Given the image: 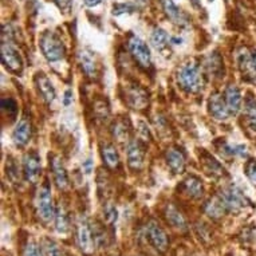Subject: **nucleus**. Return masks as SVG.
<instances>
[{
	"mask_svg": "<svg viewBox=\"0 0 256 256\" xmlns=\"http://www.w3.org/2000/svg\"><path fill=\"white\" fill-rule=\"evenodd\" d=\"M219 197L223 200L224 205L227 208V212L237 214L247 205V197L243 195V192L235 185L224 186L223 189L219 190Z\"/></svg>",
	"mask_w": 256,
	"mask_h": 256,
	"instance_id": "20e7f679",
	"label": "nucleus"
},
{
	"mask_svg": "<svg viewBox=\"0 0 256 256\" xmlns=\"http://www.w3.org/2000/svg\"><path fill=\"white\" fill-rule=\"evenodd\" d=\"M136 1H137V3H140V4H145L147 0H136Z\"/></svg>",
	"mask_w": 256,
	"mask_h": 256,
	"instance_id": "37998d69",
	"label": "nucleus"
},
{
	"mask_svg": "<svg viewBox=\"0 0 256 256\" xmlns=\"http://www.w3.org/2000/svg\"><path fill=\"white\" fill-rule=\"evenodd\" d=\"M126 156H128V164L133 171H140L144 166L145 160V147L140 141L133 140L126 146Z\"/></svg>",
	"mask_w": 256,
	"mask_h": 256,
	"instance_id": "f8f14e48",
	"label": "nucleus"
},
{
	"mask_svg": "<svg viewBox=\"0 0 256 256\" xmlns=\"http://www.w3.org/2000/svg\"><path fill=\"white\" fill-rule=\"evenodd\" d=\"M162 7L165 11L166 16L179 26H185L188 23V18L183 11L173 3V0H162Z\"/></svg>",
	"mask_w": 256,
	"mask_h": 256,
	"instance_id": "4be33fe9",
	"label": "nucleus"
},
{
	"mask_svg": "<svg viewBox=\"0 0 256 256\" xmlns=\"http://www.w3.org/2000/svg\"><path fill=\"white\" fill-rule=\"evenodd\" d=\"M52 1H54L61 10H69L73 3V0H52Z\"/></svg>",
	"mask_w": 256,
	"mask_h": 256,
	"instance_id": "58836bf2",
	"label": "nucleus"
},
{
	"mask_svg": "<svg viewBox=\"0 0 256 256\" xmlns=\"http://www.w3.org/2000/svg\"><path fill=\"white\" fill-rule=\"evenodd\" d=\"M150 42H152L153 47L156 50H162L168 46V43L171 42L169 35L165 30L162 29H154L152 35H150Z\"/></svg>",
	"mask_w": 256,
	"mask_h": 256,
	"instance_id": "7c9ffc66",
	"label": "nucleus"
},
{
	"mask_svg": "<svg viewBox=\"0 0 256 256\" xmlns=\"http://www.w3.org/2000/svg\"><path fill=\"white\" fill-rule=\"evenodd\" d=\"M171 42L173 43V44H180V43H181V39H179V38H171Z\"/></svg>",
	"mask_w": 256,
	"mask_h": 256,
	"instance_id": "79ce46f5",
	"label": "nucleus"
},
{
	"mask_svg": "<svg viewBox=\"0 0 256 256\" xmlns=\"http://www.w3.org/2000/svg\"><path fill=\"white\" fill-rule=\"evenodd\" d=\"M82 169L85 172L86 175H89L91 171H93V161H91V158H87L83 164H82Z\"/></svg>",
	"mask_w": 256,
	"mask_h": 256,
	"instance_id": "ea45409f",
	"label": "nucleus"
},
{
	"mask_svg": "<svg viewBox=\"0 0 256 256\" xmlns=\"http://www.w3.org/2000/svg\"><path fill=\"white\" fill-rule=\"evenodd\" d=\"M76 242L83 254H90L94 250V235L90 224L85 220H79L76 224Z\"/></svg>",
	"mask_w": 256,
	"mask_h": 256,
	"instance_id": "9d476101",
	"label": "nucleus"
},
{
	"mask_svg": "<svg viewBox=\"0 0 256 256\" xmlns=\"http://www.w3.org/2000/svg\"><path fill=\"white\" fill-rule=\"evenodd\" d=\"M208 111L215 119H219V121H224L231 115L224 97L221 94H219V93H212L209 95Z\"/></svg>",
	"mask_w": 256,
	"mask_h": 256,
	"instance_id": "ddd939ff",
	"label": "nucleus"
},
{
	"mask_svg": "<svg viewBox=\"0 0 256 256\" xmlns=\"http://www.w3.org/2000/svg\"><path fill=\"white\" fill-rule=\"evenodd\" d=\"M134 5H132L130 3H122V4H115L113 7V15L115 16H119V15L125 14H133L134 12Z\"/></svg>",
	"mask_w": 256,
	"mask_h": 256,
	"instance_id": "2f4dec72",
	"label": "nucleus"
},
{
	"mask_svg": "<svg viewBox=\"0 0 256 256\" xmlns=\"http://www.w3.org/2000/svg\"><path fill=\"white\" fill-rule=\"evenodd\" d=\"M224 100L229 110V114H237L242 109V91L235 85H229L224 91Z\"/></svg>",
	"mask_w": 256,
	"mask_h": 256,
	"instance_id": "f3484780",
	"label": "nucleus"
},
{
	"mask_svg": "<svg viewBox=\"0 0 256 256\" xmlns=\"http://www.w3.org/2000/svg\"><path fill=\"white\" fill-rule=\"evenodd\" d=\"M73 101H74V98H73V90L72 89H67L65 91V94H63V105L65 106H70L73 104Z\"/></svg>",
	"mask_w": 256,
	"mask_h": 256,
	"instance_id": "4c0bfd02",
	"label": "nucleus"
},
{
	"mask_svg": "<svg viewBox=\"0 0 256 256\" xmlns=\"http://www.w3.org/2000/svg\"><path fill=\"white\" fill-rule=\"evenodd\" d=\"M117 209H115V207H113V205H108L106 207V209H105V218H106V220L109 221V223H114L115 220H117Z\"/></svg>",
	"mask_w": 256,
	"mask_h": 256,
	"instance_id": "e433bc0d",
	"label": "nucleus"
},
{
	"mask_svg": "<svg viewBox=\"0 0 256 256\" xmlns=\"http://www.w3.org/2000/svg\"><path fill=\"white\" fill-rule=\"evenodd\" d=\"M164 215H165V219L168 223L171 224L172 227L179 229V231H186L188 228V223H186V219L181 211L176 205L168 204L165 207V211H164Z\"/></svg>",
	"mask_w": 256,
	"mask_h": 256,
	"instance_id": "aec40b11",
	"label": "nucleus"
},
{
	"mask_svg": "<svg viewBox=\"0 0 256 256\" xmlns=\"http://www.w3.org/2000/svg\"><path fill=\"white\" fill-rule=\"evenodd\" d=\"M165 160L173 173L179 175V173L184 172L186 157H185V153L181 150L180 147H169L165 153Z\"/></svg>",
	"mask_w": 256,
	"mask_h": 256,
	"instance_id": "4468645a",
	"label": "nucleus"
},
{
	"mask_svg": "<svg viewBox=\"0 0 256 256\" xmlns=\"http://www.w3.org/2000/svg\"><path fill=\"white\" fill-rule=\"evenodd\" d=\"M239 70L243 79L255 83L256 82V51L247 47H242L236 54Z\"/></svg>",
	"mask_w": 256,
	"mask_h": 256,
	"instance_id": "39448f33",
	"label": "nucleus"
},
{
	"mask_svg": "<svg viewBox=\"0 0 256 256\" xmlns=\"http://www.w3.org/2000/svg\"><path fill=\"white\" fill-rule=\"evenodd\" d=\"M244 117L248 128L256 132V98L248 95L244 101Z\"/></svg>",
	"mask_w": 256,
	"mask_h": 256,
	"instance_id": "393cba45",
	"label": "nucleus"
},
{
	"mask_svg": "<svg viewBox=\"0 0 256 256\" xmlns=\"http://www.w3.org/2000/svg\"><path fill=\"white\" fill-rule=\"evenodd\" d=\"M244 172H246L247 177H248L250 180L256 183V160H251V161L247 162Z\"/></svg>",
	"mask_w": 256,
	"mask_h": 256,
	"instance_id": "f704fd0d",
	"label": "nucleus"
},
{
	"mask_svg": "<svg viewBox=\"0 0 256 256\" xmlns=\"http://www.w3.org/2000/svg\"><path fill=\"white\" fill-rule=\"evenodd\" d=\"M102 158L106 165L109 166L110 169H115L119 166V154L117 149L111 144H105L102 146Z\"/></svg>",
	"mask_w": 256,
	"mask_h": 256,
	"instance_id": "bb28decb",
	"label": "nucleus"
},
{
	"mask_svg": "<svg viewBox=\"0 0 256 256\" xmlns=\"http://www.w3.org/2000/svg\"><path fill=\"white\" fill-rule=\"evenodd\" d=\"M40 248H42L44 256H69L66 251L55 240H52L50 237L43 239L40 242Z\"/></svg>",
	"mask_w": 256,
	"mask_h": 256,
	"instance_id": "c756f323",
	"label": "nucleus"
},
{
	"mask_svg": "<svg viewBox=\"0 0 256 256\" xmlns=\"http://www.w3.org/2000/svg\"><path fill=\"white\" fill-rule=\"evenodd\" d=\"M125 98L130 108L136 110L145 109L149 104V97H147L146 90H144L141 86L138 85H128L125 87Z\"/></svg>",
	"mask_w": 256,
	"mask_h": 256,
	"instance_id": "9b49d317",
	"label": "nucleus"
},
{
	"mask_svg": "<svg viewBox=\"0 0 256 256\" xmlns=\"http://www.w3.org/2000/svg\"><path fill=\"white\" fill-rule=\"evenodd\" d=\"M204 211L205 214L212 219H220L224 214H227V208L224 205L223 200L219 197V195H216L205 203Z\"/></svg>",
	"mask_w": 256,
	"mask_h": 256,
	"instance_id": "b1692460",
	"label": "nucleus"
},
{
	"mask_svg": "<svg viewBox=\"0 0 256 256\" xmlns=\"http://www.w3.org/2000/svg\"><path fill=\"white\" fill-rule=\"evenodd\" d=\"M179 86L189 94H196L203 89V76L199 65L195 61H188L181 65L177 72Z\"/></svg>",
	"mask_w": 256,
	"mask_h": 256,
	"instance_id": "f257e3e1",
	"label": "nucleus"
},
{
	"mask_svg": "<svg viewBox=\"0 0 256 256\" xmlns=\"http://www.w3.org/2000/svg\"><path fill=\"white\" fill-rule=\"evenodd\" d=\"M129 50L134 61L138 63V66H141L143 69H149L152 66V54L143 39L133 35L129 39Z\"/></svg>",
	"mask_w": 256,
	"mask_h": 256,
	"instance_id": "423d86ee",
	"label": "nucleus"
},
{
	"mask_svg": "<svg viewBox=\"0 0 256 256\" xmlns=\"http://www.w3.org/2000/svg\"><path fill=\"white\" fill-rule=\"evenodd\" d=\"M51 169H52V175H54L55 185H57L59 189H67L69 185H70V181H69V175H67L66 168H65V165H63L61 157L58 156L52 157Z\"/></svg>",
	"mask_w": 256,
	"mask_h": 256,
	"instance_id": "a211bd4d",
	"label": "nucleus"
},
{
	"mask_svg": "<svg viewBox=\"0 0 256 256\" xmlns=\"http://www.w3.org/2000/svg\"><path fill=\"white\" fill-rule=\"evenodd\" d=\"M83 3L87 7H97V5L102 3V0H83Z\"/></svg>",
	"mask_w": 256,
	"mask_h": 256,
	"instance_id": "a19ab883",
	"label": "nucleus"
},
{
	"mask_svg": "<svg viewBox=\"0 0 256 256\" xmlns=\"http://www.w3.org/2000/svg\"><path fill=\"white\" fill-rule=\"evenodd\" d=\"M30 138H31V122L26 117H23L18 121L16 126H15L12 140H14V144L16 146L24 147L29 144Z\"/></svg>",
	"mask_w": 256,
	"mask_h": 256,
	"instance_id": "2eb2a0df",
	"label": "nucleus"
},
{
	"mask_svg": "<svg viewBox=\"0 0 256 256\" xmlns=\"http://www.w3.org/2000/svg\"><path fill=\"white\" fill-rule=\"evenodd\" d=\"M44 254H42V251L39 250L38 247L35 246L34 243H27L26 247H24L23 256H43Z\"/></svg>",
	"mask_w": 256,
	"mask_h": 256,
	"instance_id": "72a5a7b5",
	"label": "nucleus"
},
{
	"mask_svg": "<svg viewBox=\"0 0 256 256\" xmlns=\"http://www.w3.org/2000/svg\"><path fill=\"white\" fill-rule=\"evenodd\" d=\"M78 59H79V65H81L82 70L85 72L86 75H97V62H95V57L93 52L89 51V50H81L78 54Z\"/></svg>",
	"mask_w": 256,
	"mask_h": 256,
	"instance_id": "5701e85b",
	"label": "nucleus"
},
{
	"mask_svg": "<svg viewBox=\"0 0 256 256\" xmlns=\"http://www.w3.org/2000/svg\"><path fill=\"white\" fill-rule=\"evenodd\" d=\"M40 157L37 152L26 153L23 157V176L24 180L31 184H35L40 177Z\"/></svg>",
	"mask_w": 256,
	"mask_h": 256,
	"instance_id": "1a4fd4ad",
	"label": "nucleus"
},
{
	"mask_svg": "<svg viewBox=\"0 0 256 256\" xmlns=\"http://www.w3.org/2000/svg\"><path fill=\"white\" fill-rule=\"evenodd\" d=\"M39 47L48 62H58L66 55V47L54 31H44L39 39Z\"/></svg>",
	"mask_w": 256,
	"mask_h": 256,
	"instance_id": "f03ea898",
	"label": "nucleus"
},
{
	"mask_svg": "<svg viewBox=\"0 0 256 256\" xmlns=\"http://www.w3.org/2000/svg\"><path fill=\"white\" fill-rule=\"evenodd\" d=\"M95 114L100 119H106V117L109 115V109L105 105V102H98L95 104Z\"/></svg>",
	"mask_w": 256,
	"mask_h": 256,
	"instance_id": "c9c22d12",
	"label": "nucleus"
},
{
	"mask_svg": "<svg viewBox=\"0 0 256 256\" xmlns=\"http://www.w3.org/2000/svg\"><path fill=\"white\" fill-rule=\"evenodd\" d=\"M35 207H37L38 218L42 220L43 223L47 224L55 219L57 208L54 207L51 189H50V185L47 183L39 188L38 193H37V200H35Z\"/></svg>",
	"mask_w": 256,
	"mask_h": 256,
	"instance_id": "7ed1b4c3",
	"label": "nucleus"
},
{
	"mask_svg": "<svg viewBox=\"0 0 256 256\" xmlns=\"http://www.w3.org/2000/svg\"><path fill=\"white\" fill-rule=\"evenodd\" d=\"M35 85L38 87L39 94L42 95V98L47 104H51V102L55 101V97H57L55 87L52 85V82L43 73H38L37 74V76H35Z\"/></svg>",
	"mask_w": 256,
	"mask_h": 256,
	"instance_id": "dca6fc26",
	"label": "nucleus"
},
{
	"mask_svg": "<svg viewBox=\"0 0 256 256\" xmlns=\"http://www.w3.org/2000/svg\"><path fill=\"white\" fill-rule=\"evenodd\" d=\"M223 59L221 57L214 52V54H209L208 58L205 59V69L208 74L214 76H220L221 75V72H223Z\"/></svg>",
	"mask_w": 256,
	"mask_h": 256,
	"instance_id": "c85d7f7f",
	"label": "nucleus"
},
{
	"mask_svg": "<svg viewBox=\"0 0 256 256\" xmlns=\"http://www.w3.org/2000/svg\"><path fill=\"white\" fill-rule=\"evenodd\" d=\"M145 233H146V239L152 244L153 248H156L158 252L166 251L169 240H168L165 231L162 229L160 224L154 220H149L146 227H145Z\"/></svg>",
	"mask_w": 256,
	"mask_h": 256,
	"instance_id": "6e6552de",
	"label": "nucleus"
},
{
	"mask_svg": "<svg viewBox=\"0 0 256 256\" xmlns=\"http://www.w3.org/2000/svg\"><path fill=\"white\" fill-rule=\"evenodd\" d=\"M209 1H214V0H209Z\"/></svg>",
	"mask_w": 256,
	"mask_h": 256,
	"instance_id": "c03bdc74",
	"label": "nucleus"
},
{
	"mask_svg": "<svg viewBox=\"0 0 256 256\" xmlns=\"http://www.w3.org/2000/svg\"><path fill=\"white\" fill-rule=\"evenodd\" d=\"M111 134L113 137L119 141V143H130V129H129V123H126V121L123 119H118L113 123L111 126Z\"/></svg>",
	"mask_w": 256,
	"mask_h": 256,
	"instance_id": "cd10ccee",
	"label": "nucleus"
},
{
	"mask_svg": "<svg viewBox=\"0 0 256 256\" xmlns=\"http://www.w3.org/2000/svg\"><path fill=\"white\" fill-rule=\"evenodd\" d=\"M1 62L5 69L14 74H20L23 70V59L20 57L18 48L5 40L1 43Z\"/></svg>",
	"mask_w": 256,
	"mask_h": 256,
	"instance_id": "0eeeda50",
	"label": "nucleus"
},
{
	"mask_svg": "<svg viewBox=\"0 0 256 256\" xmlns=\"http://www.w3.org/2000/svg\"><path fill=\"white\" fill-rule=\"evenodd\" d=\"M55 229L59 233H67L70 231V220H69V214H67L66 207L59 204L57 207V212H55Z\"/></svg>",
	"mask_w": 256,
	"mask_h": 256,
	"instance_id": "a878e982",
	"label": "nucleus"
},
{
	"mask_svg": "<svg viewBox=\"0 0 256 256\" xmlns=\"http://www.w3.org/2000/svg\"><path fill=\"white\" fill-rule=\"evenodd\" d=\"M183 189L192 199H200L204 195V185L197 176H188L183 181Z\"/></svg>",
	"mask_w": 256,
	"mask_h": 256,
	"instance_id": "412c9836",
	"label": "nucleus"
},
{
	"mask_svg": "<svg viewBox=\"0 0 256 256\" xmlns=\"http://www.w3.org/2000/svg\"><path fill=\"white\" fill-rule=\"evenodd\" d=\"M0 105H1V110L3 111H8V115H15L16 111H18L15 101L11 100V98H3Z\"/></svg>",
	"mask_w": 256,
	"mask_h": 256,
	"instance_id": "473e14b6",
	"label": "nucleus"
},
{
	"mask_svg": "<svg viewBox=\"0 0 256 256\" xmlns=\"http://www.w3.org/2000/svg\"><path fill=\"white\" fill-rule=\"evenodd\" d=\"M200 162H201L205 173L211 176V177H214V179H220V177H223L225 175L223 165L218 160H215L214 157L208 154V153L203 152L200 154Z\"/></svg>",
	"mask_w": 256,
	"mask_h": 256,
	"instance_id": "6ab92c4d",
	"label": "nucleus"
}]
</instances>
